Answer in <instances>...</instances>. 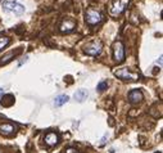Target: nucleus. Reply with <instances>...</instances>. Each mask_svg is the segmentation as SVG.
I'll return each instance as SVG.
<instances>
[{
    "label": "nucleus",
    "instance_id": "18",
    "mask_svg": "<svg viewBox=\"0 0 163 153\" xmlns=\"http://www.w3.org/2000/svg\"><path fill=\"white\" fill-rule=\"evenodd\" d=\"M1 93H3V89H0V94H1Z\"/></svg>",
    "mask_w": 163,
    "mask_h": 153
},
{
    "label": "nucleus",
    "instance_id": "4",
    "mask_svg": "<svg viewBox=\"0 0 163 153\" xmlns=\"http://www.w3.org/2000/svg\"><path fill=\"white\" fill-rule=\"evenodd\" d=\"M113 57L117 63L125 61V45L122 44V41H116L113 44Z\"/></svg>",
    "mask_w": 163,
    "mask_h": 153
},
{
    "label": "nucleus",
    "instance_id": "3",
    "mask_svg": "<svg viewBox=\"0 0 163 153\" xmlns=\"http://www.w3.org/2000/svg\"><path fill=\"white\" fill-rule=\"evenodd\" d=\"M3 9L7 12H13L16 14H22L24 13V7L22 4L17 3V1H3L1 4Z\"/></svg>",
    "mask_w": 163,
    "mask_h": 153
},
{
    "label": "nucleus",
    "instance_id": "5",
    "mask_svg": "<svg viewBox=\"0 0 163 153\" xmlns=\"http://www.w3.org/2000/svg\"><path fill=\"white\" fill-rule=\"evenodd\" d=\"M128 0H113V3L110 4L109 12L112 16H117L119 13H122L125 10V8L127 7Z\"/></svg>",
    "mask_w": 163,
    "mask_h": 153
},
{
    "label": "nucleus",
    "instance_id": "19",
    "mask_svg": "<svg viewBox=\"0 0 163 153\" xmlns=\"http://www.w3.org/2000/svg\"><path fill=\"white\" fill-rule=\"evenodd\" d=\"M0 153H3V151H1V149H0Z\"/></svg>",
    "mask_w": 163,
    "mask_h": 153
},
{
    "label": "nucleus",
    "instance_id": "12",
    "mask_svg": "<svg viewBox=\"0 0 163 153\" xmlns=\"http://www.w3.org/2000/svg\"><path fill=\"white\" fill-rule=\"evenodd\" d=\"M68 100H70V97L66 95V94H62V95H58L57 98H55L54 104H55V107H62V105L66 104Z\"/></svg>",
    "mask_w": 163,
    "mask_h": 153
},
{
    "label": "nucleus",
    "instance_id": "8",
    "mask_svg": "<svg viewBox=\"0 0 163 153\" xmlns=\"http://www.w3.org/2000/svg\"><path fill=\"white\" fill-rule=\"evenodd\" d=\"M143 99H144L143 93L138 90V89H134V90H131L128 93V102L130 103H140Z\"/></svg>",
    "mask_w": 163,
    "mask_h": 153
},
{
    "label": "nucleus",
    "instance_id": "1",
    "mask_svg": "<svg viewBox=\"0 0 163 153\" xmlns=\"http://www.w3.org/2000/svg\"><path fill=\"white\" fill-rule=\"evenodd\" d=\"M114 76H117V77L121 79V80H125V81H138V80L140 79L139 74L132 72L130 68H126V67L116 70L114 71Z\"/></svg>",
    "mask_w": 163,
    "mask_h": 153
},
{
    "label": "nucleus",
    "instance_id": "13",
    "mask_svg": "<svg viewBox=\"0 0 163 153\" xmlns=\"http://www.w3.org/2000/svg\"><path fill=\"white\" fill-rule=\"evenodd\" d=\"M89 95V93L86 90H84V89H80V90H77L75 93V99L77 102H84V100H86V98Z\"/></svg>",
    "mask_w": 163,
    "mask_h": 153
},
{
    "label": "nucleus",
    "instance_id": "2",
    "mask_svg": "<svg viewBox=\"0 0 163 153\" xmlns=\"http://www.w3.org/2000/svg\"><path fill=\"white\" fill-rule=\"evenodd\" d=\"M102 49H103V42L100 40H93L87 42L86 45H85V53L89 54V56H99V54L102 53Z\"/></svg>",
    "mask_w": 163,
    "mask_h": 153
},
{
    "label": "nucleus",
    "instance_id": "6",
    "mask_svg": "<svg viewBox=\"0 0 163 153\" xmlns=\"http://www.w3.org/2000/svg\"><path fill=\"white\" fill-rule=\"evenodd\" d=\"M85 19H86V22H87L89 25H96V23H99L100 21H102V14H100L96 9H93V8H90V9L86 10Z\"/></svg>",
    "mask_w": 163,
    "mask_h": 153
},
{
    "label": "nucleus",
    "instance_id": "17",
    "mask_svg": "<svg viewBox=\"0 0 163 153\" xmlns=\"http://www.w3.org/2000/svg\"><path fill=\"white\" fill-rule=\"evenodd\" d=\"M66 153H79V151H77L76 148H68L66 151Z\"/></svg>",
    "mask_w": 163,
    "mask_h": 153
},
{
    "label": "nucleus",
    "instance_id": "10",
    "mask_svg": "<svg viewBox=\"0 0 163 153\" xmlns=\"http://www.w3.org/2000/svg\"><path fill=\"white\" fill-rule=\"evenodd\" d=\"M16 130H17V127L12 124H8V122L0 125V133L4 134V135H10V134L14 133Z\"/></svg>",
    "mask_w": 163,
    "mask_h": 153
},
{
    "label": "nucleus",
    "instance_id": "7",
    "mask_svg": "<svg viewBox=\"0 0 163 153\" xmlns=\"http://www.w3.org/2000/svg\"><path fill=\"white\" fill-rule=\"evenodd\" d=\"M76 27V22H75V19H72V18H66V19H63V22L61 25V31L62 32H71V31H73Z\"/></svg>",
    "mask_w": 163,
    "mask_h": 153
},
{
    "label": "nucleus",
    "instance_id": "14",
    "mask_svg": "<svg viewBox=\"0 0 163 153\" xmlns=\"http://www.w3.org/2000/svg\"><path fill=\"white\" fill-rule=\"evenodd\" d=\"M14 56H16V53H13V52L5 54V56L1 57V59H0V65H5V63L10 62V59H12V58H14Z\"/></svg>",
    "mask_w": 163,
    "mask_h": 153
},
{
    "label": "nucleus",
    "instance_id": "20",
    "mask_svg": "<svg viewBox=\"0 0 163 153\" xmlns=\"http://www.w3.org/2000/svg\"><path fill=\"white\" fill-rule=\"evenodd\" d=\"M156 153H161V152H156Z\"/></svg>",
    "mask_w": 163,
    "mask_h": 153
},
{
    "label": "nucleus",
    "instance_id": "9",
    "mask_svg": "<svg viewBox=\"0 0 163 153\" xmlns=\"http://www.w3.org/2000/svg\"><path fill=\"white\" fill-rule=\"evenodd\" d=\"M45 143L48 144L49 147H53V146H57L58 142H59V137H58V134L57 133H53V131H50V133H48L45 135Z\"/></svg>",
    "mask_w": 163,
    "mask_h": 153
},
{
    "label": "nucleus",
    "instance_id": "11",
    "mask_svg": "<svg viewBox=\"0 0 163 153\" xmlns=\"http://www.w3.org/2000/svg\"><path fill=\"white\" fill-rule=\"evenodd\" d=\"M0 100H1V102H0V104H1L3 107H12V105L14 104V95H12V94H4Z\"/></svg>",
    "mask_w": 163,
    "mask_h": 153
},
{
    "label": "nucleus",
    "instance_id": "16",
    "mask_svg": "<svg viewBox=\"0 0 163 153\" xmlns=\"http://www.w3.org/2000/svg\"><path fill=\"white\" fill-rule=\"evenodd\" d=\"M107 88H108V82L107 81H102V82H99L98 84V90L99 91H104V90H107Z\"/></svg>",
    "mask_w": 163,
    "mask_h": 153
},
{
    "label": "nucleus",
    "instance_id": "15",
    "mask_svg": "<svg viewBox=\"0 0 163 153\" xmlns=\"http://www.w3.org/2000/svg\"><path fill=\"white\" fill-rule=\"evenodd\" d=\"M9 44V37H7V36H1L0 37V52L5 48V46Z\"/></svg>",
    "mask_w": 163,
    "mask_h": 153
}]
</instances>
